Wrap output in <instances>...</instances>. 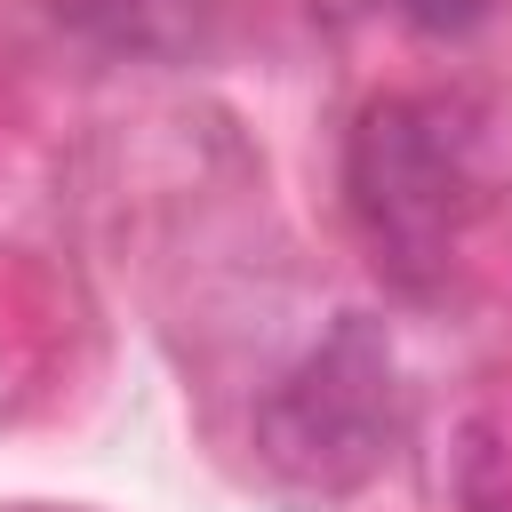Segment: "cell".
<instances>
[{"label": "cell", "mask_w": 512, "mask_h": 512, "mask_svg": "<svg viewBox=\"0 0 512 512\" xmlns=\"http://www.w3.org/2000/svg\"><path fill=\"white\" fill-rule=\"evenodd\" d=\"M344 208L400 296H440L480 216V144L432 96H384L344 136Z\"/></svg>", "instance_id": "cell-1"}, {"label": "cell", "mask_w": 512, "mask_h": 512, "mask_svg": "<svg viewBox=\"0 0 512 512\" xmlns=\"http://www.w3.org/2000/svg\"><path fill=\"white\" fill-rule=\"evenodd\" d=\"M400 440V376L376 320H336L256 408V448L296 488L344 496L360 488Z\"/></svg>", "instance_id": "cell-2"}, {"label": "cell", "mask_w": 512, "mask_h": 512, "mask_svg": "<svg viewBox=\"0 0 512 512\" xmlns=\"http://www.w3.org/2000/svg\"><path fill=\"white\" fill-rule=\"evenodd\" d=\"M56 8L128 56H176L200 40V16H208V0H56Z\"/></svg>", "instance_id": "cell-3"}, {"label": "cell", "mask_w": 512, "mask_h": 512, "mask_svg": "<svg viewBox=\"0 0 512 512\" xmlns=\"http://www.w3.org/2000/svg\"><path fill=\"white\" fill-rule=\"evenodd\" d=\"M400 16H408L416 32H440V40H448V32H472V24L488 16V0H400Z\"/></svg>", "instance_id": "cell-4"}]
</instances>
